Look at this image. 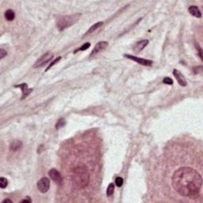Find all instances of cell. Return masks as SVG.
<instances>
[{"label": "cell", "instance_id": "cell-23", "mask_svg": "<svg viewBox=\"0 0 203 203\" xmlns=\"http://www.w3.org/2000/svg\"><path fill=\"white\" fill-rule=\"evenodd\" d=\"M6 55H7L6 51H5L4 49H3V48H1V49H0V58L3 59V58H4L5 56H6Z\"/></svg>", "mask_w": 203, "mask_h": 203}, {"label": "cell", "instance_id": "cell-4", "mask_svg": "<svg viewBox=\"0 0 203 203\" xmlns=\"http://www.w3.org/2000/svg\"><path fill=\"white\" fill-rule=\"evenodd\" d=\"M53 57V54L50 52H46L44 55H42L41 57H40L39 59L37 60V61L35 62L34 65V68H40V67H42L43 65H45L46 63H48L52 59Z\"/></svg>", "mask_w": 203, "mask_h": 203}, {"label": "cell", "instance_id": "cell-12", "mask_svg": "<svg viewBox=\"0 0 203 203\" xmlns=\"http://www.w3.org/2000/svg\"><path fill=\"white\" fill-rule=\"evenodd\" d=\"M22 147V143L20 141H14L11 142V144H10V150L11 152H17L20 150Z\"/></svg>", "mask_w": 203, "mask_h": 203}, {"label": "cell", "instance_id": "cell-6", "mask_svg": "<svg viewBox=\"0 0 203 203\" xmlns=\"http://www.w3.org/2000/svg\"><path fill=\"white\" fill-rule=\"evenodd\" d=\"M124 57L128 58V59L132 60H133V61H135V62L136 63H138L140 64L144 65V66H152V64H153V62H152V60H150L134 57V56H132V55H130V54H125Z\"/></svg>", "mask_w": 203, "mask_h": 203}, {"label": "cell", "instance_id": "cell-15", "mask_svg": "<svg viewBox=\"0 0 203 203\" xmlns=\"http://www.w3.org/2000/svg\"><path fill=\"white\" fill-rule=\"evenodd\" d=\"M103 25V22H99L95 23V24H94L93 25H91V27H90L89 29L88 30V32H87V34H91L92 32L95 31L96 29L98 28H99L100 26H102V25Z\"/></svg>", "mask_w": 203, "mask_h": 203}, {"label": "cell", "instance_id": "cell-3", "mask_svg": "<svg viewBox=\"0 0 203 203\" xmlns=\"http://www.w3.org/2000/svg\"><path fill=\"white\" fill-rule=\"evenodd\" d=\"M81 14H71L58 18L57 21V26L60 31H62L65 29L73 25L79 20Z\"/></svg>", "mask_w": 203, "mask_h": 203}, {"label": "cell", "instance_id": "cell-7", "mask_svg": "<svg viewBox=\"0 0 203 203\" xmlns=\"http://www.w3.org/2000/svg\"><path fill=\"white\" fill-rule=\"evenodd\" d=\"M48 175H49V177L51 178V179L52 181H54L56 183L60 184V185L62 183V176H61L60 173L57 169H54V168L51 169L50 171L48 172Z\"/></svg>", "mask_w": 203, "mask_h": 203}, {"label": "cell", "instance_id": "cell-24", "mask_svg": "<svg viewBox=\"0 0 203 203\" xmlns=\"http://www.w3.org/2000/svg\"><path fill=\"white\" fill-rule=\"evenodd\" d=\"M196 48L197 49V52H198V54H199V57H200L201 60H202V49L201 48V47L198 45V44H196Z\"/></svg>", "mask_w": 203, "mask_h": 203}, {"label": "cell", "instance_id": "cell-14", "mask_svg": "<svg viewBox=\"0 0 203 203\" xmlns=\"http://www.w3.org/2000/svg\"><path fill=\"white\" fill-rule=\"evenodd\" d=\"M4 16H5V18H6L7 21H13L14 19V17H15V14H14V10H7L5 14H4Z\"/></svg>", "mask_w": 203, "mask_h": 203}, {"label": "cell", "instance_id": "cell-19", "mask_svg": "<svg viewBox=\"0 0 203 203\" xmlns=\"http://www.w3.org/2000/svg\"><path fill=\"white\" fill-rule=\"evenodd\" d=\"M90 46V44L89 42H87L85 43L84 45H83L81 47H79L78 49H76L75 52H74V53H76V52H79V51H84V50H87L89 47Z\"/></svg>", "mask_w": 203, "mask_h": 203}, {"label": "cell", "instance_id": "cell-25", "mask_svg": "<svg viewBox=\"0 0 203 203\" xmlns=\"http://www.w3.org/2000/svg\"><path fill=\"white\" fill-rule=\"evenodd\" d=\"M22 202H31V199H30V197H29V196H27V197H25V199H23L22 201Z\"/></svg>", "mask_w": 203, "mask_h": 203}, {"label": "cell", "instance_id": "cell-21", "mask_svg": "<svg viewBox=\"0 0 203 203\" xmlns=\"http://www.w3.org/2000/svg\"><path fill=\"white\" fill-rule=\"evenodd\" d=\"M123 183H124V180L121 177H117L115 179V184L116 186H118V187H121L122 185H123Z\"/></svg>", "mask_w": 203, "mask_h": 203}, {"label": "cell", "instance_id": "cell-26", "mask_svg": "<svg viewBox=\"0 0 203 203\" xmlns=\"http://www.w3.org/2000/svg\"><path fill=\"white\" fill-rule=\"evenodd\" d=\"M6 202L12 203V202H13V201L10 200V199H9V198H6V199H5V200L3 201V203H6Z\"/></svg>", "mask_w": 203, "mask_h": 203}, {"label": "cell", "instance_id": "cell-8", "mask_svg": "<svg viewBox=\"0 0 203 203\" xmlns=\"http://www.w3.org/2000/svg\"><path fill=\"white\" fill-rule=\"evenodd\" d=\"M173 75L175 77V79L178 81V83H179V85H181L182 87H186L187 85V82H186L185 77L183 76V75L179 71H178L177 69H174L173 71Z\"/></svg>", "mask_w": 203, "mask_h": 203}, {"label": "cell", "instance_id": "cell-9", "mask_svg": "<svg viewBox=\"0 0 203 203\" xmlns=\"http://www.w3.org/2000/svg\"><path fill=\"white\" fill-rule=\"evenodd\" d=\"M107 46L108 42H106V41H100V42H99L94 46V48H93V50H92L91 53H90V57H93V56H94L96 54L100 52L101 51L104 50Z\"/></svg>", "mask_w": 203, "mask_h": 203}, {"label": "cell", "instance_id": "cell-10", "mask_svg": "<svg viewBox=\"0 0 203 203\" xmlns=\"http://www.w3.org/2000/svg\"><path fill=\"white\" fill-rule=\"evenodd\" d=\"M148 40H142L138 42H136L133 47V50L136 53H138L141 51H142L145 47H146L148 44Z\"/></svg>", "mask_w": 203, "mask_h": 203}, {"label": "cell", "instance_id": "cell-13", "mask_svg": "<svg viewBox=\"0 0 203 203\" xmlns=\"http://www.w3.org/2000/svg\"><path fill=\"white\" fill-rule=\"evenodd\" d=\"M190 14L193 15L195 18H201L202 17V13H201L200 10L198 9V7L196 6H190L188 8Z\"/></svg>", "mask_w": 203, "mask_h": 203}, {"label": "cell", "instance_id": "cell-1", "mask_svg": "<svg viewBox=\"0 0 203 203\" xmlns=\"http://www.w3.org/2000/svg\"><path fill=\"white\" fill-rule=\"evenodd\" d=\"M172 185L182 196L195 197L200 191L202 178L196 170L191 167H180L172 176Z\"/></svg>", "mask_w": 203, "mask_h": 203}, {"label": "cell", "instance_id": "cell-16", "mask_svg": "<svg viewBox=\"0 0 203 203\" xmlns=\"http://www.w3.org/2000/svg\"><path fill=\"white\" fill-rule=\"evenodd\" d=\"M114 189H115V187H114V184L112 183L109 184V186H108L107 187V190H106V195H107V196H111V195H113V192H114Z\"/></svg>", "mask_w": 203, "mask_h": 203}, {"label": "cell", "instance_id": "cell-11", "mask_svg": "<svg viewBox=\"0 0 203 203\" xmlns=\"http://www.w3.org/2000/svg\"><path fill=\"white\" fill-rule=\"evenodd\" d=\"M15 88H21V90L22 91V100L25 99L27 96L31 93L33 91V89L32 88H29L28 85L26 84L25 83H23L22 84H18V85H15L14 86Z\"/></svg>", "mask_w": 203, "mask_h": 203}, {"label": "cell", "instance_id": "cell-5", "mask_svg": "<svg viewBox=\"0 0 203 203\" xmlns=\"http://www.w3.org/2000/svg\"><path fill=\"white\" fill-rule=\"evenodd\" d=\"M50 186V181L48 178L43 177L37 182V188L41 193H46L48 192Z\"/></svg>", "mask_w": 203, "mask_h": 203}, {"label": "cell", "instance_id": "cell-22", "mask_svg": "<svg viewBox=\"0 0 203 203\" xmlns=\"http://www.w3.org/2000/svg\"><path fill=\"white\" fill-rule=\"evenodd\" d=\"M163 83H165V84L172 85L173 84V80H172L171 78H169V77H166V78H164V80H163Z\"/></svg>", "mask_w": 203, "mask_h": 203}, {"label": "cell", "instance_id": "cell-20", "mask_svg": "<svg viewBox=\"0 0 203 203\" xmlns=\"http://www.w3.org/2000/svg\"><path fill=\"white\" fill-rule=\"evenodd\" d=\"M60 59H61V57H58L57 58V59L54 60L52 62H51L50 64H49L48 66V68H46V70H45V71H48V70H49V69H50L51 68H52V66H54V65L56 64H57V63L59 62L60 60Z\"/></svg>", "mask_w": 203, "mask_h": 203}, {"label": "cell", "instance_id": "cell-2", "mask_svg": "<svg viewBox=\"0 0 203 203\" xmlns=\"http://www.w3.org/2000/svg\"><path fill=\"white\" fill-rule=\"evenodd\" d=\"M72 181L76 187L80 189L85 188L90 181V175L88 168L84 166H79L76 167L73 170Z\"/></svg>", "mask_w": 203, "mask_h": 203}, {"label": "cell", "instance_id": "cell-17", "mask_svg": "<svg viewBox=\"0 0 203 203\" xmlns=\"http://www.w3.org/2000/svg\"><path fill=\"white\" fill-rule=\"evenodd\" d=\"M66 124V121H65L64 118H60L58 121H57V124H56V129L57 130H59L60 128L64 127Z\"/></svg>", "mask_w": 203, "mask_h": 203}, {"label": "cell", "instance_id": "cell-18", "mask_svg": "<svg viewBox=\"0 0 203 203\" xmlns=\"http://www.w3.org/2000/svg\"><path fill=\"white\" fill-rule=\"evenodd\" d=\"M7 185H8V181H7L6 178H0V187L2 189H4V188H6V186H7Z\"/></svg>", "mask_w": 203, "mask_h": 203}]
</instances>
